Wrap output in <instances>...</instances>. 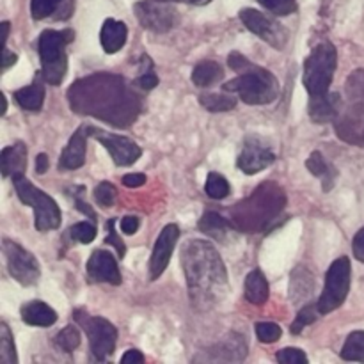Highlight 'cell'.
<instances>
[{
  "label": "cell",
  "instance_id": "1",
  "mask_svg": "<svg viewBox=\"0 0 364 364\" xmlns=\"http://www.w3.org/2000/svg\"><path fill=\"white\" fill-rule=\"evenodd\" d=\"M75 112L103 119L114 127L127 128L141 112L135 92L116 75H91L75 82L68 91Z\"/></svg>",
  "mask_w": 364,
  "mask_h": 364
},
{
  "label": "cell",
  "instance_id": "2",
  "mask_svg": "<svg viewBox=\"0 0 364 364\" xmlns=\"http://www.w3.org/2000/svg\"><path fill=\"white\" fill-rule=\"evenodd\" d=\"M181 267L188 295L198 309H208L228 290V270L223 258L208 240H188L181 249Z\"/></svg>",
  "mask_w": 364,
  "mask_h": 364
},
{
  "label": "cell",
  "instance_id": "3",
  "mask_svg": "<svg viewBox=\"0 0 364 364\" xmlns=\"http://www.w3.org/2000/svg\"><path fill=\"white\" fill-rule=\"evenodd\" d=\"M228 66L237 71L238 77L224 82V92H235L247 105H269L279 96V82L272 71L251 63L240 52L228 57Z\"/></svg>",
  "mask_w": 364,
  "mask_h": 364
},
{
  "label": "cell",
  "instance_id": "4",
  "mask_svg": "<svg viewBox=\"0 0 364 364\" xmlns=\"http://www.w3.org/2000/svg\"><path fill=\"white\" fill-rule=\"evenodd\" d=\"M75 39V32L71 28L53 31L46 28L39 34L38 52L41 60V75L46 84L60 85L68 70L66 46Z\"/></svg>",
  "mask_w": 364,
  "mask_h": 364
},
{
  "label": "cell",
  "instance_id": "5",
  "mask_svg": "<svg viewBox=\"0 0 364 364\" xmlns=\"http://www.w3.org/2000/svg\"><path fill=\"white\" fill-rule=\"evenodd\" d=\"M338 66L336 46L331 41H322L311 50L304 60L302 82L309 98H320L329 95L334 73Z\"/></svg>",
  "mask_w": 364,
  "mask_h": 364
},
{
  "label": "cell",
  "instance_id": "6",
  "mask_svg": "<svg viewBox=\"0 0 364 364\" xmlns=\"http://www.w3.org/2000/svg\"><path fill=\"white\" fill-rule=\"evenodd\" d=\"M14 191H16L18 199L23 205L31 206L34 210V219H36V230L39 233H46V231H53L60 226L63 220V213H60L59 205L52 196L43 192L41 188L36 187L34 183L25 178V174H18L13 176Z\"/></svg>",
  "mask_w": 364,
  "mask_h": 364
},
{
  "label": "cell",
  "instance_id": "7",
  "mask_svg": "<svg viewBox=\"0 0 364 364\" xmlns=\"http://www.w3.org/2000/svg\"><path fill=\"white\" fill-rule=\"evenodd\" d=\"M73 318L87 334L89 347H91L95 359L105 361L107 358L114 354L117 343V329L109 320L89 315L84 309H75Z\"/></svg>",
  "mask_w": 364,
  "mask_h": 364
},
{
  "label": "cell",
  "instance_id": "8",
  "mask_svg": "<svg viewBox=\"0 0 364 364\" xmlns=\"http://www.w3.org/2000/svg\"><path fill=\"white\" fill-rule=\"evenodd\" d=\"M350 259L347 256H341L329 267L326 274L323 291L316 302L322 315L336 311L347 301V295L350 291Z\"/></svg>",
  "mask_w": 364,
  "mask_h": 364
},
{
  "label": "cell",
  "instance_id": "9",
  "mask_svg": "<svg viewBox=\"0 0 364 364\" xmlns=\"http://www.w3.org/2000/svg\"><path fill=\"white\" fill-rule=\"evenodd\" d=\"M2 251L4 258H6L7 270H9L11 277L21 287H32L38 283L39 276H41V269L32 252L21 247L16 242L4 238L2 240Z\"/></svg>",
  "mask_w": 364,
  "mask_h": 364
},
{
  "label": "cell",
  "instance_id": "10",
  "mask_svg": "<svg viewBox=\"0 0 364 364\" xmlns=\"http://www.w3.org/2000/svg\"><path fill=\"white\" fill-rule=\"evenodd\" d=\"M238 18H240L242 23H244L252 34H256L259 39L269 43L274 48L284 50V46L290 41V32H288V28L283 27L277 20H272V18H269L267 14H263L262 11L252 9V7H244V9L238 13Z\"/></svg>",
  "mask_w": 364,
  "mask_h": 364
},
{
  "label": "cell",
  "instance_id": "11",
  "mask_svg": "<svg viewBox=\"0 0 364 364\" xmlns=\"http://www.w3.org/2000/svg\"><path fill=\"white\" fill-rule=\"evenodd\" d=\"M134 13L141 27L156 32V34L169 32L180 21L178 11L164 0H141L134 6Z\"/></svg>",
  "mask_w": 364,
  "mask_h": 364
},
{
  "label": "cell",
  "instance_id": "12",
  "mask_svg": "<svg viewBox=\"0 0 364 364\" xmlns=\"http://www.w3.org/2000/svg\"><path fill=\"white\" fill-rule=\"evenodd\" d=\"M89 135H91L95 141H98L100 144L105 146L110 159L114 160V164H116L117 167L132 166V164L137 162V160L142 156L141 146L135 144L132 139L124 137V135L110 134V132L103 130V128H96V127L89 128Z\"/></svg>",
  "mask_w": 364,
  "mask_h": 364
},
{
  "label": "cell",
  "instance_id": "13",
  "mask_svg": "<svg viewBox=\"0 0 364 364\" xmlns=\"http://www.w3.org/2000/svg\"><path fill=\"white\" fill-rule=\"evenodd\" d=\"M180 238V228L176 224H167L162 231H160L159 238H156L155 245H153L151 258H149V281H156L167 269L173 256L174 247Z\"/></svg>",
  "mask_w": 364,
  "mask_h": 364
},
{
  "label": "cell",
  "instance_id": "14",
  "mask_svg": "<svg viewBox=\"0 0 364 364\" xmlns=\"http://www.w3.org/2000/svg\"><path fill=\"white\" fill-rule=\"evenodd\" d=\"M274 160H276V155H274L272 149L262 144L256 137H247L240 155H238L237 166L242 173L251 176V174H258L265 171L270 164H274Z\"/></svg>",
  "mask_w": 364,
  "mask_h": 364
},
{
  "label": "cell",
  "instance_id": "15",
  "mask_svg": "<svg viewBox=\"0 0 364 364\" xmlns=\"http://www.w3.org/2000/svg\"><path fill=\"white\" fill-rule=\"evenodd\" d=\"M87 277L91 283H109L114 287H119L123 283V276H121L119 265H117L114 255L103 249H96L87 259Z\"/></svg>",
  "mask_w": 364,
  "mask_h": 364
},
{
  "label": "cell",
  "instance_id": "16",
  "mask_svg": "<svg viewBox=\"0 0 364 364\" xmlns=\"http://www.w3.org/2000/svg\"><path fill=\"white\" fill-rule=\"evenodd\" d=\"M89 124H82L75 130L71 139L68 141L66 148L63 149V155L59 159V169L60 171H77L85 164V153H87V139L89 135Z\"/></svg>",
  "mask_w": 364,
  "mask_h": 364
},
{
  "label": "cell",
  "instance_id": "17",
  "mask_svg": "<svg viewBox=\"0 0 364 364\" xmlns=\"http://www.w3.org/2000/svg\"><path fill=\"white\" fill-rule=\"evenodd\" d=\"M43 82H45V78H43L41 71H38L31 85H25V87L14 91V100H16L21 109L31 110V112L41 110L43 103H45V85H43Z\"/></svg>",
  "mask_w": 364,
  "mask_h": 364
},
{
  "label": "cell",
  "instance_id": "18",
  "mask_svg": "<svg viewBox=\"0 0 364 364\" xmlns=\"http://www.w3.org/2000/svg\"><path fill=\"white\" fill-rule=\"evenodd\" d=\"M25 167H27V148H25L23 142H14L13 146H7L2 149L0 169H2L4 178L25 174Z\"/></svg>",
  "mask_w": 364,
  "mask_h": 364
},
{
  "label": "cell",
  "instance_id": "19",
  "mask_svg": "<svg viewBox=\"0 0 364 364\" xmlns=\"http://www.w3.org/2000/svg\"><path fill=\"white\" fill-rule=\"evenodd\" d=\"M128 38V27L119 20H112L107 18L102 25V32H100V43H102L103 50L107 53L119 52L124 46Z\"/></svg>",
  "mask_w": 364,
  "mask_h": 364
},
{
  "label": "cell",
  "instance_id": "20",
  "mask_svg": "<svg viewBox=\"0 0 364 364\" xmlns=\"http://www.w3.org/2000/svg\"><path fill=\"white\" fill-rule=\"evenodd\" d=\"M21 320L32 327H52L57 322L55 309L43 301H32L21 306Z\"/></svg>",
  "mask_w": 364,
  "mask_h": 364
},
{
  "label": "cell",
  "instance_id": "21",
  "mask_svg": "<svg viewBox=\"0 0 364 364\" xmlns=\"http://www.w3.org/2000/svg\"><path fill=\"white\" fill-rule=\"evenodd\" d=\"M308 109L309 117H311L316 124L331 123V121L338 116L340 96H338V92H329L327 96H320V98H309Z\"/></svg>",
  "mask_w": 364,
  "mask_h": 364
},
{
  "label": "cell",
  "instance_id": "22",
  "mask_svg": "<svg viewBox=\"0 0 364 364\" xmlns=\"http://www.w3.org/2000/svg\"><path fill=\"white\" fill-rule=\"evenodd\" d=\"M306 167H308V171L313 174V176H316L322 180L323 192L333 191L334 183H336V178H338V169L333 166V164L327 162V160L323 159L322 151H318V149H316V151H313L311 155H309V159L306 160Z\"/></svg>",
  "mask_w": 364,
  "mask_h": 364
},
{
  "label": "cell",
  "instance_id": "23",
  "mask_svg": "<svg viewBox=\"0 0 364 364\" xmlns=\"http://www.w3.org/2000/svg\"><path fill=\"white\" fill-rule=\"evenodd\" d=\"M245 299L255 306H263L269 301L270 288L269 281H267L265 274L262 270H252L249 276L245 277Z\"/></svg>",
  "mask_w": 364,
  "mask_h": 364
},
{
  "label": "cell",
  "instance_id": "24",
  "mask_svg": "<svg viewBox=\"0 0 364 364\" xmlns=\"http://www.w3.org/2000/svg\"><path fill=\"white\" fill-rule=\"evenodd\" d=\"M224 78V68L215 60H201L192 71V82L198 87H210Z\"/></svg>",
  "mask_w": 364,
  "mask_h": 364
},
{
  "label": "cell",
  "instance_id": "25",
  "mask_svg": "<svg viewBox=\"0 0 364 364\" xmlns=\"http://www.w3.org/2000/svg\"><path fill=\"white\" fill-rule=\"evenodd\" d=\"M198 230L201 231V233L208 235V237L217 238V240H224L226 235L231 231V224L230 220L224 219L220 213L206 212L205 215L199 219Z\"/></svg>",
  "mask_w": 364,
  "mask_h": 364
},
{
  "label": "cell",
  "instance_id": "26",
  "mask_svg": "<svg viewBox=\"0 0 364 364\" xmlns=\"http://www.w3.org/2000/svg\"><path fill=\"white\" fill-rule=\"evenodd\" d=\"M96 233H98V228H96L95 220H85V223L75 224V226L68 228L66 233L63 235L64 249L73 244H91L96 238Z\"/></svg>",
  "mask_w": 364,
  "mask_h": 364
},
{
  "label": "cell",
  "instance_id": "27",
  "mask_svg": "<svg viewBox=\"0 0 364 364\" xmlns=\"http://www.w3.org/2000/svg\"><path fill=\"white\" fill-rule=\"evenodd\" d=\"M199 103L210 112H228L237 107L238 100L231 92H203L199 95Z\"/></svg>",
  "mask_w": 364,
  "mask_h": 364
},
{
  "label": "cell",
  "instance_id": "28",
  "mask_svg": "<svg viewBox=\"0 0 364 364\" xmlns=\"http://www.w3.org/2000/svg\"><path fill=\"white\" fill-rule=\"evenodd\" d=\"M340 355L345 361L364 363V331H355V333L348 334Z\"/></svg>",
  "mask_w": 364,
  "mask_h": 364
},
{
  "label": "cell",
  "instance_id": "29",
  "mask_svg": "<svg viewBox=\"0 0 364 364\" xmlns=\"http://www.w3.org/2000/svg\"><path fill=\"white\" fill-rule=\"evenodd\" d=\"M320 315H322V313H320L318 304L302 306V308L299 309L297 316H295L294 323H291V327H290L291 334H295V336H297V334H301L302 331H304V327L313 326V323L318 320Z\"/></svg>",
  "mask_w": 364,
  "mask_h": 364
},
{
  "label": "cell",
  "instance_id": "30",
  "mask_svg": "<svg viewBox=\"0 0 364 364\" xmlns=\"http://www.w3.org/2000/svg\"><path fill=\"white\" fill-rule=\"evenodd\" d=\"M0 359L4 364H16L18 361L13 334L6 322H0Z\"/></svg>",
  "mask_w": 364,
  "mask_h": 364
},
{
  "label": "cell",
  "instance_id": "31",
  "mask_svg": "<svg viewBox=\"0 0 364 364\" xmlns=\"http://www.w3.org/2000/svg\"><path fill=\"white\" fill-rule=\"evenodd\" d=\"M205 192L208 194V198L212 199H224L231 194L230 181L219 173H210L206 178L205 183Z\"/></svg>",
  "mask_w": 364,
  "mask_h": 364
},
{
  "label": "cell",
  "instance_id": "32",
  "mask_svg": "<svg viewBox=\"0 0 364 364\" xmlns=\"http://www.w3.org/2000/svg\"><path fill=\"white\" fill-rule=\"evenodd\" d=\"M80 331L77 329L75 326H66L55 338V345L57 348H60L66 354H71L73 350H77L80 347Z\"/></svg>",
  "mask_w": 364,
  "mask_h": 364
},
{
  "label": "cell",
  "instance_id": "33",
  "mask_svg": "<svg viewBox=\"0 0 364 364\" xmlns=\"http://www.w3.org/2000/svg\"><path fill=\"white\" fill-rule=\"evenodd\" d=\"M255 331L256 336H258V340L262 341V343H276V341H279V338L283 336L281 327L272 322H258L255 326Z\"/></svg>",
  "mask_w": 364,
  "mask_h": 364
},
{
  "label": "cell",
  "instance_id": "34",
  "mask_svg": "<svg viewBox=\"0 0 364 364\" xmlns=\"http://www.w3.org/2000/svg\"><path fill=\"white\" fill-rule=\"evenodd\" d=\"M95 201L98 203L103 208H110L114 206V203L117 201V191L112 183L109 181H102L100 185H96L95 188Z\"/></svg>",
  "mask_w": 364,
  "mask_h": 364
},
{
  "label": "cell",
  "instance_id": "35",
  "mask_svg": "<svg viewBox=\"0 0 364 364\" xmlns=\"http://www.w3.org/2000/svg\"><path fill=\"white\" fill-rule=\"evenodd\" d=\"M276 16H288L297 11V0H256Z\"/></svg>",
  "mask_w": 364,
  "mask_h": 364
},
{
  "label": "cell",
  "instance_id": "36",
  "mask_svg": "<svg viewBox=\"0 0 364 364\" xmlns=\"http://www.w3.org/2000/svg\"><path fill=\"white\" fill-rule=\"evenodd\" d=\"M60 0H32L31 13L34 20H45V18L53 16V13L59 7Z\"/></svg>",
  "mask_w": 364,
  "mask_h": 364
},
{
  "label": "cell",
  "instance_id": "37",
  "mask_svg": "<svg viewBox=\"0 0 364 364\" xmlns=\"http://www.w3.org/2000/svg\"><path fill=\"white\" fill-rule=\"evenodd\" d=\"M276 361L279 364H308V355L301 348L288 347L277 352Z\"/></svg>",
  "mask_w": 364,
  "mask_h": 364
},
{
  "label": "cell",
  "instance_id": "38",
  "mask_svg": "<svg viewBox=\"0 0 364 364\" xmlns=\"http://www.w3.org/2000/svg\"><path fill=\"white\" fill-rule=\"evenodd\" d=\"M105 244L114 245V247H116V251H117V256H119L121 259L124 258V255H127V245H124V242L121 240L119 235L116 233V219L107 220V237H105Z\"/></svg>",
  "mask_w": 364,
  "mask_h": 364
},
{
  "label": "cell",
  "instance_id": "39",
  "mask_svg": "<svg viewBox=\"0 0 364 364\" xmlns=\"http://www.w3.org/2000/svg\"><path fill=\"white\" fill-rule=\"evenodd\" d=\"M75 13V0H60L59 7H57V11L53 13V20L57 21H64L68 20V18L73 16Z\"/></svg>",
  "mask_w": 364,
  "mask_h": 364
},
{
  "label": "cell",
  "instance_id": "40",
  "mask_svg": "<svg viewBox=\"0 0 364 364\" xmlns=\"http://www.w3.org/2000/svg\"><path fill=\"white\" fill-rule=\"evenodd\" d=\"M137 85L144 89V91H151V89H155L159 85V77L149 70L137 78Z\"/></svg>",
  "mask_w": 364,
  "mask_h": 364
},
{
  "label": "cell",
  "instance_id": "41",
  "mask_svg": "<svg viewBox=\"0 0 364 364\" xmlns=\"http://www.w3.org/2000/svg\"><path fill=\"white\" fill-rule=\"evenodd\" d=\"M352 251H354L355 259L364 262V228L355 233L354 240H352Z\"/></svg>",
  "mask_w": 364,
  "mask_h": 364
},
{
  "label": "cell",
  "instance_id": "42",
  "mask_svg": "<svg viewBox=\"0 0 364 364\" xmlns=\"http://www.w3.org/2000/svg\"><path fill=\"white\" fill-rule=\"evenodd\" d=\"M139 226H141V220L134 215H127L121 219V231L124 235H135L137 233Z\"/></svg>",
  "mask_w": 364,
  "mask_h": 364
},
{
  "label": "cell",
  "instance_id": "43",
  "mask_svg": "<svg viewBox=\"0 0 364 364\" xmlns=\"http://www.w3.org/2000/svg\"><path fill=\"white\" fill-rule=\"evenodd\" d=\"M146 183V174L142 173H130L127 176H123V185L128 188L141 187V185Z\"/></svg>",
  "mask_w": 364,
  "mask_h": 364
},
{
  "label": "cell",
  "instance_id": "44",
  "mask_svg": "<svg viewBox=\"0 0 364 364\" xmlns=\"http://www.w3.org/2000/svg\"><path fill=\"white\" fill-rule=\"evenodd\" d=\"M123 364H141L144 363V355L137 350V348H132V350L124 352L123 358H121Z\"/></svg>",
  "mask_w": 364,
  "mask_h": 364
},
{
  "label": "cell",
  "instance_id": "45",
  "mask_svg": "<svg viewBox=\"0 0 364 364\" xmlns=\"http://www.w3.org/2000/svg\"><path fill=\"white\" fill-rule=\"evenodd\" d=\"M18 60V55L14 52H11L9 48H7V45H4V50H2V70L7 71L11 66H14V63Z\"/></svg>",
  "mask_w": 364,
  "mask_h": 364
},
{
  "label": "cell",
  "instance_id": "46",
  "mask_svg": "<svg viewBox=\"0 0 364 364\" xmlns=\"http://www.w3.org/2000/svg\"><path fill=\"white\" fill-rule=\"evenodd\" d=\"M48 166H50L48 155H45V153H39V155L36 156V173L45 174L46 171H48Z\"/></svg>",
  "mask_w": 364,
  "mask_h": 364
},
{
  "label": "cell",
  "instance_id": "47",
  "mask_svg": "<svg viewBox=\"0 0 364 364\" xmlns=\"http://www.w3.org/2000/svg\"><path fill=\"white\" fill-rule=\"evenodd\" d=\"M75 206H77L78 212L85 213V215H87L89 219H91V220H96V213L92 212L91 206H89L87 203H84V201H82V199H78V198H77V199H75Z\"/></svg>",
  "mask_w": 364,
  "mask_h": 364
},
{
  "label": "cell",
  "instance_id": "48",
  "mask_svg": "<svg viewBox=\"0 0 364 364\" xmlns=\"http://www.w3.org/2000/svg\"><path fill=\"white\" fill-rule=\"evenodd\" d=\"M164 2H180V4H191V6H206L212 0H164Z\"/></svg>",
  "mask_w": 364,
  "mask_h": 364
},
{
  "label": "cell",
  "instance_id": "49",
  "mask_svg": "<svg viewBox=\"0 0 364 364\" xmlns=\"http://www.w3.org/2000/svg\"><path fill=\"white\" fill-rule=\"evenodd\" d=\"M2 102H4V105H2V116H6V112H7V100H6V95H4V92H2Z\"/></svg>",
  "mask_w": 364,
  "mask_h": 364
}]
</instances>
